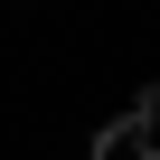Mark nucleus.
Wrapping results in <instances>:
<instances>
[{
	"mask_svg": "<svg viewBox=\"0 0 160 160\" xmlns=\"http://www.w3.org/2000/svg\"><path fill=\"white\" fill-rule=\"evenodd\" d=\"M94 160H160V85H141V94L94 132Z\"/></svg>",
	"mask_w": 160,
	"mask_h": 160,
	"instance_id": "f257e3e1",
	"label": "nucleus"
}]
</instances>
